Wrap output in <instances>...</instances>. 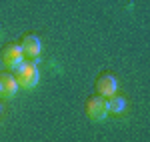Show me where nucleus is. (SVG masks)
<instances>
[{
  "mask_svg": "<svg viewBox=\"0 0 150 142\" xmlns=\"http://www.w3.org/2000/svg\"><path fill=\"white\" fill-rule=\"evenodd\" d=\"M14 72H16L14 78L18 82V88H22V90H32L40 82V70H38V66L32 60L30 62H22Z\"/></svg>",
  "mask_w": 150,
  "mask_h": 142,
  "instance_id": "1",
  "label": "nucleus"
},
{
  "mask_svg": "<svg viewBox=\"0 0 150 142\" xmlns=\"http://www.w3.org/2000/svg\"><path fill=\"white\" fill-rule=\"evenodd\" d=\"M86 116L92 120V122H104L108 116V104H106V98L102 96H94L86 102Z\"/></svg>",
  "mask_w": 150,
  "mask_h": 142,
  "instance_id": "2",
  "label": "nucleus"
},
{
  "mask_svg": "<svg viewBox=\"0 0 150 142\" xmlns=\"http://www.w3.org/2000/svg\"><path fill=\"white\" fill-rule=\"evenodd\" d=\"M20 48H22L24 58L34 62V60H38L40 52H42V40H40V36H36V34H26L20 40Z\"/></svg>",
  "mask_w": 150,
  "mask_h": 142,
  "instance_id": "3",
  "label": "nucleus"
},
{
  "mask_svg": "<svg viewBox=\"0 0 150 142\" xmlns=\"http://www.w3.org/2000/svg\"><path fill=\"white\" fill-rule=\"evenodd\" d=\"M22 62H24V54H22L20 44H8L2 50V64L8 70H16Z\"/></svg>",
  "mask_w": 150,
  "mask_h": 142,
  "instance_id": "4",
  "label": "nucleus"
},
{
  "mask_svg": "<svg viewBox=\"0 0 150 142\" xmlns=\"http://www.w3.org/2000/svg\"><path fill=\"white\" fill-rule=\"evenodd\" d=\"M18 82L14 78V74L8 72H0V98L2 100H12L14 96L18 94Z\"/></svg>",
  "mask_w": 150,
  "mask_h": 142,
  "instance_id": "5",
  "label": "nucleus"
},
{
  "mask_svg": "<svg viewBox=\"0 0 150 142\" xmlns=\"http://www.w3.org/2000/svg\"><path fill=\"white\" fill-rule=\"evenodd\" d=\"M96 92H98V96H102V98L114 96L118 92V80H116L112 74L98 76V80H96Z\"/></svg>",
  "mask_w": 150,
  "mask_h": 142,
  "instance_id": "6",
  "label": "nucleus"
},
{
  "mask_svg": "<svg viewBox=\"0 0 150 142\" xmlns=\"http://www.w3.org/2000/svg\"><path fill=\"white\" fill-rule=\"evenodd\" d=\"M106 104H108V114H114V116L122 114L128 106L126 98L124 96H118V92L114 96H110V98H106Z\"/></svg>",
  "mask_w": 150,
  "mask_h": 142,
  "instance_id": "7",
  "label": "nucleus"
}]
</instances>
